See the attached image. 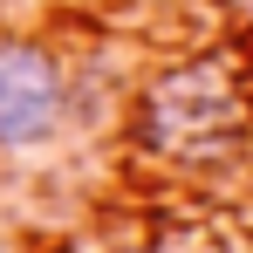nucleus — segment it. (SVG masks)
<instances>
[{
    "mask_svg": "<svg viewBox=\"0 0 253 253\" xmlns=\"http://www.w3.org/2000/svg\"><path fill=\"white\" fill-rule=\"evenodd\" d=\"M130 137L171 171H212L253 151V62L233 42L165 62L130 103Z\"/></svg>",
    "mask_w": 253,
    "mask_h": 253,
    "instance_id": "obj_1",
    "label": "nucleus"
},
{
    "mask_svg": "<svg viewBox=\"0 0 253 253\" xmlns=\"http://www.w3.org/2000/svg\"><path fill=\"white\" fill-rule=\"evenodd\" d=\"M76 110L69 62L35 35H0V158L48 151Z\"/></svg>",
    "mask_w": 253,
    "mask_h": 253,
    "instance_id": "obj_2",
    "label": "nucleus"
},
{
    "mask_svg": "<svg viewBox=\"0 0 253 253\" xmlns=\"http://www.w3.org/2000/svg\"><path fill=\"white\" fill-rule=\"evenodd\" d=\"M226 7H240V14H247V21H253V0H226Z\"/></svg>",
    "mask_w": 253,
    "mask_h": 253,
    "instance_id": "obj_3",
    "label": "nucleus"
},
{
    "mask_svg": "<svg viewBox=\"0 0 253 253\" xmlns=\"http://www.w3.org/2000/svg\"><path fill=\"white\" fill-rule=\"evenodd\" d=\"M0 253H7V240H0Z\"/></svg>",
    "mask_w": 253,
    "mask_h": 253,
    "instance_id": "obj_4",
    "label": "nucleus"
}]
</instances>
